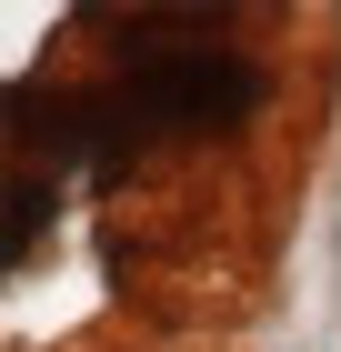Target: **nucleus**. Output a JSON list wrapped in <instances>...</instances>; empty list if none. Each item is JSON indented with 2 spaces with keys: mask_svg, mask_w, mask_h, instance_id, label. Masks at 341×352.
Here are the masks:
<instances>
[{
  "mask_svg": "<svg viewBox=\"0 0 341 352\" xmlns=\"http://www.w3.org/2000/svg\"><path fill=\"white\" fill-rule=\"evenodd\" d=\"M261 101H271V71L251 51H231V41H151V51H131L60 121V151L121 171L151 141H211V131H231V121H251Z\"/></svg>",
  "mask_w": 341,
  "mask_h": 352,
  "instance_id": "nucleus-1",
  "label": "nucleus"
}]
</instances>
